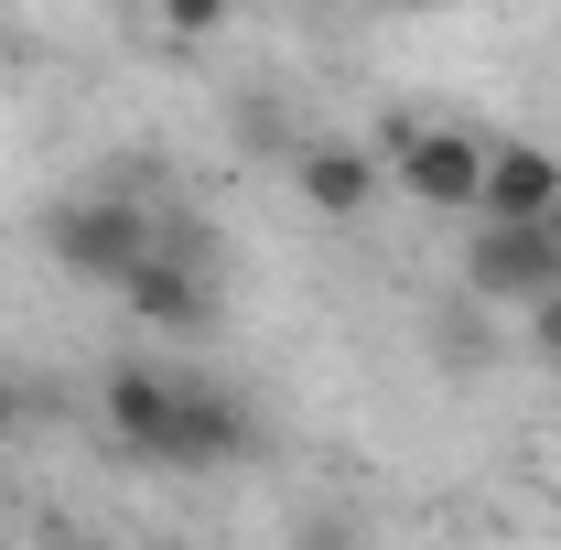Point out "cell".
<instances>
[{
    "mask_svg": "<svg viewBox=\"0 0 561 550\" xmlns=\"http://www.w3.org/2000/svg\"><path fill=\"white\" fill-rule=\"evenodd\" d=\"M465 280L486 291V302H540V291H561V238L551 227H496V216H476V238H465Z\"/></svg>",
    "mask_w": 561,
    "mask_h": 550,
    "instance_id": "3",
    "label": "cell"
},
{
    "mask_svg": "<svg viewBox=\"0 0 561 550\" xmlns=\"http://www.w3.org/2000/svg\"><path fill=\"white\" fill-rule=\"evenodd\" d=\"M260 454V421L238 389H216V378H173V411H162V443H151V465L162 475H227V465H249Z\"/></svg>",
    "mask_w": 561,
    "mask_h": 550,
    "instance_id": "1",
    "label": "cell"
},
{
    "mask_svg": "<svg viewBox=\"0 0 561 550\" xmlns=\"http://www.w3.org/2000/svg\"><path fill=\"white\" fill-rule=\"evenodd\" d=\"M529 345H540V356H561V291H540V302H529Z\"/></svg>",
    "mask_w": 561,
    "mask_h": 550,
    "instance_id": "9",
    "label": "cell"
},
{
    "mask_svg": "<svg viewBox=\"0 0 561 550\" xmlns=\"http://www.w3.org/2000/svg\"><path fill=\"white\" fill-rule=\"evenodd\" d=\"M44 249H55L76 280H119V291H130V271L162 249V216H140L130 195H76V206L44 216Z\"/></svg>",
    "mask_w": 561,
    "mask_h": 550,
    "instance_id": "2",
    "label": "cell"
},
{
    "mask_svg": "<svg viewBox=\"0 0 561 550\" xmlns=\"http://www.w3.org/2000/svg\"><path fill=\"white\" fill-rule=\"evenodd\" d=\"M551 238H561V195H551Z\"/></svg>",
    "mask_w": 561,
    "mask_h": 550,
    "instance_id": "11",
    "label": "cell"
},
{
    "mask_svg": "<svg viewBox=\"0 0 561 550\" xmlns=\"http://www.w3.org/2000/svg\"><path fill=\"white\" fill-rule=\"evenodd\" d=\"M551 195H561V151L540 140H486V206L496 227H551Z\"/></svg>",
    "mask_w": 561,
    "mask_h": 550,
    "instance_id": "5",
    "label": "cell"
},
{
    "mask_svg": "<svg viewBox=\"0 0 561 550\" xmlns=\"http://www.w3.org/2000/svg\"><path fill=\"white\" fill-rule=\"evenodd\" d=\"M11 421H22V389H11V378H0V432H11Z\"/></svg>",
    "mask_w": 561,
    "mask_h": 550,
    "instance_id": "10",
    "label": "cell"
},
{
    "mask_svg": "<svg viewBox=\"0 0 561 550\" xmlns=\"http://www.w3.org/2000/svg\"><path fill=\"white\" fill-rule=\"evenodd\" d=\"M162 411H173V378H162V367H108V432L130 443L140 465H151V443H162Z\"/></svg>",
    "mask_w": 561,
    "mask_h": 550,
    "instance_id": "7",
    "label": "cell"
},
{
    "mask_svg": "<svg viewBox=\"0 0 561 550\" xmlns=\"http://www.w3.org/2000/svg\"><path fill=\"white\" fill-rule=\"evenodd\" d=\"M378 184H389V173H378L367 140H313V151H302V206L335 216V227H356V216L378 206Z\"/></svg>",
    "mask_w": 561,
    "mask_h": 550,
    "instance_id": "6",
    "label": "cell"
},
{
    "mask_svg": "<svg viewBox=\"0 0 561 550\" xmlns=\"http://www.w3.org/2000/svg\"><path fill=\"white\" fill-rule=\"evenodd\" d=\"M389 173H400L432 216H476L486 206V140H465V130H400L389 140Z\"/></svg>",
    "mask_w": 561,
    "mask_h": 550,
    "instance_id": "4",
    "label": "cell"
},
{
    "mask_svg": "<svg viewBox=\"0 0 561 550\" xmlns=\"http://www.w3.org/2000/svg\"><path fill=\"white\" fill-rule=\"evenodd\" d=\"M66 550H87V540H66Z\"/></svg>",
    "mask_w": 561,
    "mask_h": 550,
    "instance_id": "12",
    "label": "cell"
},
{
    "mask_svg": "<svg viewBox=\"0 0 561 550\" xmlns=\"http://www.w3.org/2000/svg\"><path fill=\"white\" fill-rule=\"evenodd\" d=\"M162 22H173V33H216V22H227V0H162Z\"/></svg>",
    "mask_w": 561,
    "mask_h": 550,
    "instance_id": "8",
    "label": "cell"
}]
</instances>
